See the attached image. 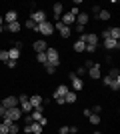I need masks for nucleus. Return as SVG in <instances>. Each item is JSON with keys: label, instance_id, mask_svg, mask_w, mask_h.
<instances>
[{"label": "nucleus", "instance_id": "58836bf2", "mask_svg": "<svg viewBox=\"0 0 120 134\" xmlns=\"http://www.w3.org/2000/svg\"><path fill=\"white\" fill-rule=\"evenodd\" d=\"M20 102H28V94H20V98H18V104Z\"/></svg>", "mask_w": 120, "mask_h": 134}, {"label": "nucleus", "instance_id": "f8f14e48", "mask_svg": "<svg viewBox=\"0 0 120 134\" xmlns=\"http://www.w3.org/2000/svg\"><path fill=\"white\" fill-rule=\"evenodd\" d=\"M68 86H66V84H58V88L54 90V96H52V98H64V94H66V92H68Z\"/></svg>", "mask_w": 120, "mask_h": 134}, {"label": "nucleus", "instance_id": "aec40b11", "mask_svg": "<svg viewBox=\"0 0 120 134\" xmlns=\"http://www.w3.org/2000/svg\"><path fill=\"white\" fill-rule=\"evenodd\" d=\"M8 58L18 62V58H20V48H14V46H12L10 50H8Z\"/></svg>", "mask_w": 120, "mask_h": 134}, {"label": "nucleus", "instance_id": "7ed1b4c3", "mask_svg": "<svg viewBox=\"0 0 120 134\" xmlns=\"http://www.w3.org/2000/svg\"><path fill=\"white\" fill-rule=\"evenodd\" d=\"M4 118H8L10 122H16V120H20V118H22V110H20V106H16V108H8V110H6V114H4Z\"/></svg>", "mask_w": 120, "mask_h": 134}, {"label": "nucleus", "instance_id": "c756f323", "mask_svg": "<svg viewBox=\"0 0 120 134\" xmlns=\"http://www.w3.org/2000/svg\"><path fill=\"white\" fill-rule=\"evenodd\" d=\"M8 60H10V58H8V50H0V62H4V64H6Z\"/></svg>", "mask_w": 120, "mask_h": 134}, {"label": "nucleus", "instance_id": "2eb2a0df", "mask_svg": "<svg viewBox=\"0 0 120 134\" xmlns=\"http://www.w3.org/2000/svg\"><path fill=\"white\" fill-rule=\"evenodd\" d=\"M52 12H54V18H56V22L60 20V16L64 14V6L60 4V2H56V4L52 6Z\"/></svg>", "mask_w": 120, "mask_h": 134}, {"label": "nucleus", "instance_id": "5701e85b", "mask_svg": "<svg viewBox=\"0 0 120 134\" xmlns=\"http://www.w3.org/2000/svg\"><path fill=\"white\" fill-rule=\"evenodd\" d=\"M108 34H110V38H112V40H118V38H120V28H118V26L108 28Z\"/></svg>", "mask_w": 120, "mask_h": 134}, {"label": "nucleus", "instance_id": "8fccbe9b", "mask_svg": "<svg viewBox=\"0 0 120 134\" xmlns=\"http://www.w3.org/2000/svg\"><path fill=\"white\" fill-rule=\"evenodd\" d=\"M8 134H10V132H8Z\"/></svg>", "mask_w": 120, "mask_h": 134}, {"label": "nucleus", "instance_id": "0eeeda50", "mask_svg": "<svg viewBox=\"0 0 120 134\" xmlns=\"http://www.w3.org/2000/svg\"><path fill=\"white\" fill-rule=\"evenodd\" d=\"M30 20L34 24H42V22H46L48 18H46V12L44 10H34L32 14H30Z\"/></svg>", "mask_w": 120, "mask_h": 134}, {"label": "nucleus", "instance_id": "f3484780", "mask_svg": "<svg viewBox=\"0 0 120 134\" xmlns=\"http://www.w3.org/2000/svg\"><path fill=\"white\" fill-rule=\"evenodd\" d=\"M88 20H90V16H88L86 12H80L78 16H76V24H78V26H86Z\"/></svg>", "mask_w": 120, "mask_h": 134}, {"label": "nucleus", "instance_id": "f704fd0d", "mask_svg": "<svg viewBox=\"0 0 120 134\" xmlns=\"http://www.w3.org/2000/svg\"><path fill=\"white\" fill-rule=\"evenodd\" d=\"M58 134H70V126H60Z\"/></svg>", "mask_w": 120, "mask_h": 134}, {"label": "nucleus", "instance_id": "bb28decb", "mask_svg": "<svg viewBox=\"0 0 120 134\" xmlns=\"http://www.w3.org/2000/svg\"><path fill=\"white\" fill-rule=\"evenodd\" d=\"M8 132H10V134H18V132H20V126H18L16 122H12L10 126H8Z\"/></svg>", "mask_w": 120, "mask_h": 134}, {"label": "nucleus", "instance_id": "c85d7f7f", "mask_svg": "<svg viewBox=\"0 0 120 134\" xmlns=\"http://www.w3.org/2000/svg\"><path fill=\"white\" fill-rule=\"evenodd\" d=\"M72 74H74L76 78H82V76H84V74H86V68H84V66H80L78 70H76V72H72Z\"/></svg>", "mask_w": 120, "mask_h": 134}, {"label": "nucleus", "instance_id": "49530a36", "mask_svg": "<svg viewBox=\"0 0 120 134\" xmlns=\"http://www.w3.org/2000/svg\"><path fill=\"white\" fill-rule=\"evenodd\" d=\"M4 114H6V108L2 106V104H0V116H4Z\"/></svg>", "mask_w": 120, "mask_h": 134}, {"label": "nucleus", "instance_id": "cd10ccee", "mask_svg": "<svg viewBox=\"0 0 120 134\" xmlns=\"http://www.w3.org/2000/svg\"><path fill=\"white\" fill-rule=\"evenodd\" d=\"M108 88H112V90H120V78H114L112 82H110Z\"/></svg>", "mask_w": 120, "mask_h": 134}, {"label": "nucleus", "instance_id": "423d86ee", "mask_svg": "<svg viewBox=\"0 0 120 134\" xmlns=\"http://www.w3.org/2000/svg\"><path fill=\"white\" fill-rule=\"evenodd\" d=\"M54 30H58L62 38H70V34H72V28H70V26H64V24L60 22V20H58V22L54 24Z\"/></svg>", "mask_w": 120, "mask_h": 134}, {"label": "nucleus", "instance_id": "c03bdc74", "mask_svg": "<svg viewBox=\"0 0 120 134\" xmlns=\"http://www.w3.org/2000/svg\"><path fill=\"white\" fill-rule=\"evenodd\" d=\"M98 10H100V6H92V14H94V16L98 14Z\"/></svg>", "mask_w": 120, "mask_h": 134}, {"label": "nucleus", "instance_id": "6ab92c4d", "mask_svg": "<svg viewBox=\"0 0 120 134\" xmlns=\"http://www.w3.org/2000/svg\"><path fill=\"white\" fill-rule=\"evenodd\" d=\"M28 128H30V134H42V132H44V126H40L38 122L28 124Z\"/></svg>", "mask_w": 120, "mask_h": 134}, {"label": "nucleus", "instance_id": "a19ab883", "mask_svg": "<svg viewBox=\"0 0 120 134\" xmlns=\"http://www.w3.org/2000/svg\"><path fill=\"white\" fill-rule=\"evenodd\" d=\"M74 30H76L78 34H84V26H78V24H76V26H74Z\"/></svg>", "mask_w": 120, "mask_h": 134}, {"label": "nucleus", "instance_id": "dca6fc26", "mask_svg": "<svg viewBox=\"0 0 120 134\" xmlns=\"http://www.w3.org/2000/svg\"><path fill=\"white\" fill-rule=\"evenodd\" d=\"M76 100H78V94L72 92V90H68V92L64 94V102H66V104H74Z\"/></svg>", "mask_w": 120, "mask_h": 134}, {"label": "nucleus", "instance_id": "1a4fd4ad", "mask_svg": "<svg viewBox=\"0 0 120 134\" xmlns=\"http://www.w3.org/2000/svg\"><path fill=\"white\" fill-rule=\"evenodd\" d=\"M2 106L8 110V108H16L18 106V98L16 96H6L4 100H2Z\"/></svg>", "mask_w": 120, "mask_h": 134}, {"label": "nucleus", "instance_id": "6e6552de", "mask_svg": "<svg viewBox=\"0 0 120 134\" xmlns=\"http://www.w3.org/2000/svg\"><path fill=\"white\" fill-rule=\"evenodd\" d=\"M102 46L106 48V50H118L120 42L118 40H112V38H106V40H102Z\"/></svg>", "mask_w": 120, "mask_h": 134}, {"label": "nucleus", "instance_id": "de8ad7c7", "mask_svg": "<svg viewBox=\"0 0 120 134\" xmlns=\"http://www.w3.org/2000/svg\"><path fill=\"white\" fill-rule=\"evenodd\" d=\"M2 26H4V18L0 16V28H2Z\"/></svg>", "mask_w": 120, "mask_h": 134}, {"label": "nucleus", "instance_id": "f257e3e1", "mask_svg": "<svg viewBox=\"0 0 120 134\" xmlns=\"http://www.w3.org/2000/svg\"><path fill=\"white\" fill-rule=\"evenodd\" d=\"M44 54H46V62H48V64H52L54 68H58V66H60V54H58V50H56V48L48 46Z\"/></svg>", "mask_w": 120, "mask_h": 134}, {"label": "nucleus", "instance_id": "a878e982", "mask_svg": "<svg viewBox=\"0 0 120 134\" xmlns=\"http://www.w3.org/2000/svg\"><path fill=\"white\" fill-rule=\"evenodd\" d=\"M106 76H110L112 80H114V78H120V70H118V68H110V72L106 74Z\"/></svg>", "mask_w": 120, "mask_h": 134}, {"label": "nucleus", "instance_id": "393cba45", "mask_svg": "<svg viewBox=\"0 0 120 134\" xmlns=\"http://www.w3.org/2000/svg\"><path fill=\"white\" fill-rule=\"evenodd\" d=\"M88 120H90V124L98 126V124H100V114H90V116H88Z\"/></svg>", "mask_w": 120, "mask_h": 134}, {"label": "nucleus", "instance_id": "7c9ffc66", "mask_svg": "<svg viewBox=\"0 0 120 134\" xmlns=\"http://www.w3.org/2000/svg\"><path fill=\"white\" fill-rule=\"evenodd\" d=\"M96 50H98V46H92V44H86V48H84V52H88V54H94Z\"/></svg>", "mask_w": 120, "mask_h": 134}, {"label": "nucleus", "instance_id": "37998d69", "mask_svg": "<svg viewBox=\"0 0 120 134\" xmlns=\"http://www.w3.org/2000/svg\"><path fill=\"white\" fill-rule=\"evenodd\" d=\"M82 114H84V116L88 118V116H90V114H92V110H90V108H84V112H82Z\"/></svg>", "mask_w": 120, "mask_h": 134}, {"label": "nucleus", "instance_id": "9b49d317", "mask_svg": "<svg viewBox=\"0 0 120 134\" xmlns=\"http://www.w3.org/2000/svg\"><path fill=\"white\" fill-rule=\"evenodd\" d=\"M2 18H4V22H6V24L18 22V12H16V10H8V12H6V14H4Z\"/></svg>", "mask_w": 120, "mask_h": 134}, {"label": "nucleus", "instance_id": "2f4dec72", "mask_svg": "<svg viewBox=\"0 0 120 134\" xmlns=\"http://www.w3.org/2000/svg\"><path fill=\"white\" fill-rule=\"evenodd\" d=\"M44 70H46V72H48V74H54V72H56V68L52 66V64H48V62H46V64H44Z\"/></svg>", "mask_w": 120, "mask_h": 134}, {"label": "nucleus", "instance_id": "ea45409f", "mask_svg": "<svg viewBox=\"0 0 120 134\" xmlns=\"http://www.w3.org/2000/svg\"><path fill=\"white\" fill-rule=\"evenodd\" d=\"M0 134H8V126L6 124H0Z\"/></svg>", "mask_w": 120, "mask_h": 134}, {"label": "nucleus", "instance_id": "b1692460", "mask_svg": "<svg viewBox=\"0 0 120 134\" xmlns=\"http://www.w3.org/2000/svg\"><path fill=\"white\" fill-rule=\"evenodd\" d=\"M96 18L98 20H110V10H98Z\"/></svg>", "mask_w": 120, "mask_h": 134}, {"label": "nucleus", "instance_id": "79ce46f5", "mask_svg": "<svg viewBox=\"0 0 120 134\" xmlns=\"http://www.w3.org/2000/svg\"><path fill=\"white\" fill-rule=\"evenodd\" d=\"M106 38H110V34H108V28H106V30L102 32V40H106Z\"/></svg>", "mask_w": 120, "mask_h": 134}, {"label": "nucleus", "instance_id": "4c0bfd02", "mask_svg": "<svg viewBox=\"0 0 120 134\" xmlns=\"http://www.w3.org/2000/svg\"><path fill=\"white\" fill-rule=\"evenodd\" d=\"M16 64H18L16 60H8V62H6V66H8V68H16Z\"/></svg>", "mask_w": 120, "mask_h": 134}, {"label": "nucleus", "instance_id": "412c9836", "mask_svg": "<svg viewBox=\"0 0 120 134\" xmlns=\"http://www.w3.org/2000/svg\"><path fill=\"white\" fill-rule=\"evenodd\" d=\"M72 48H74V52H78V54H80V52H84V48H86V44H84V40H76V42H74V46H72Z\"/></svg>", "mask_w": 120, "mask_h": 134}, {"label": "nucleus", "instance_id": "4be33fe9", "mask_svg": "<svg viewBox=\"0 0 120 134\" xmlns=\"http://www.w3.org/2000/svg\"><path fill=\"white\" fill-rule=\"evenodd\" d=\"M20 110H22V114H30L34 108H32V104H30V102H20Z\"/></svg>", "mask_w": 120, "mask_h": 134}, {"label": "nucleus", "instance_id": "4468645a", "mask_svg": "<svg viewBox=\"0 0 120 134\" xmlns=\"http://www.w3.org/2000/svg\"><path fill=\"white\" fill-rule=\"evenodd\" d=\"M60 22H62L64 26H70L72 22H76V16H72L70 12H64L62 16H60Z\"/></svg>", "mask_w": 120, "mask_h": 134}, {"label": "nucleus", "instance_id": "39448f33", "mask_svg": "<svg viewBox=\"0 0 120 134\" xmlns=\"http://www.w3.org/2000/svg\"><path fill=\"white\" fill-rule=\"evenodd\" d=\"M98 34L94 32H88V34H80V40H84V44H92V46H98Z\"/></svg>", "mask_w": 120, "mask_h": 134}, {"label": "nucleus", "instance_id": "9d476101", "mask_svg": "<svg viewBox=\"0 0 120 134\" xmlns=\"http://www.w3.org/2000/svg\"><path fill=\"white\" fill-rule=\"evenodd\" d=\"M32 48H34V52L36 54H42V52H46V48H48V44H46V40H36L34 44H32Z\"/></svg>", "mask_w": 120, "mask_h": 134}, {"label": "nucleus", "instance_id": "a211bd4d", "mask_svg": "<svg viewBox=\"0 0 120 134\" xmlns=\"http://www.w3.org/2000/svg\"><path fill=\"white\" fill-rule=\"evenodd\" d=\"M4 30H8L10 34L20 32V20H18V22H12V24H6V26H4Z\"/></svg>", "mask_w": 120, "mask_h": 134}, {"label": "nucleus", "instance_id": "20e7f679", "mask_svg": "<svg viewBox=\"0 0 120 134\" xmlns=\"http://www.w3.org/2000/svg\"><path fill=\"white\" fill-rule=\"evenodd\" d=\"M68 78H70V82H72V92H80V90H84V80H82V78H76L72 72L68 74Z\"/></svg>", "mask_w": 120, "mask_h": 134}, {"label": "nucleus", "instance_id": "f03ea898", "mask_svg": "<svg viewBox=\"0 0 120 134\" xmlns=\"http://www.w3.org/2000/svg\"><path fill=\"white\" fill-rule=\"evenodd\" d=\"M36 32H40L42 36H52V32H54V24L52 22H42V24H36Z\"/></svg>", "mask_w": 120, "mask_h": 134}, {"label": "nucleus", "instance_id": "09e8293b", "mask_svg": "<svg viewBox=\"0 0 120 134\" xmlns=\"http://www.w3.org/2000/svg\"><path fill=\"white\" fill-rule=\"evenodd\" d=\"M94 134H100V132H94Z\"/></svg>", "mask_w": 120, "mask_h": 134}, {"label": "nucleus", "instance_id": "a18cd8bd", "mask_svg": "<svg viewBox=\"0 0 120 134\" xmlns=\"http://www.w3.org/2000/svg\"><path fill=\"white\" fill-rule=\"evenodd\" d=\"M78 132V126H70V134H76Z\"/></svg>", "mask_w": 120, "mask_h": 134}, {"label": "nucleus", "instance_id": "72a5a7b5", "mask_svg": "<svg viewBox=\"0 0 120 134\" xmlns=\"http://www.w3.org/2000/svg\"><path fill=\"white\" fill-rule=\"evenodd\" d=\"M24 26H26V28H30V30H36V24L32 22L30 18H28V20H26V22H24Z\"/></svg>", "mask_w": 120, "mask_h": 134}, {"label": "nucleus", "instance_id": "e433bc0d", "mask_svg": "<svg viewBox=\"0 0 120 134\" xmlns=\"http://www.w3.org/2000/svg\"><path fill=\"white\" fill-rule=\"evenodd\" d=\"M94 64H96L94 60H86V62H84V68H88V70H90V68L94 66Z\"/></svg>", "mask_w": 120, "mask_h": 134}, {"label": "nucleus", "instance_id": "c9c22d12", "mask_svg": "<svg viewBox=\"0 0 120 134\" xmlns=\"http://www.w3.org/2000/svg\"><path fill=\"white\" fill-rule=\"evenodd\" d=\"M110 82H112L110 76H102V84H104V86H110Z\"/></svg>", "mask_w": 120, "mask_h": 134}, {"label": "nucleus", "instance_id": "473e14b6", "mask_svg": "<svg viewBox=\"0 0 120 134\" xmlns=\"http://www.w3.org/2000/svg\"><path fill=\"white\" fill-rule=\"evenodd\" d=\"M36 60L40 62V64H46V54L42 52V54H36Z\"/></svg>", "mask_w": 120, "mask_h": 134}, {"label": "nucleus", "instance_id": "ddd939ff", "mask_svg": "<svg viewBox=\"0 0 120 134\" xmlns=\"http://www.w3.org/2000/svg\"><path fill=\"white\" fill-rule=\"evenodd\" d=\"M88 72V76H90L92 80H100V64H94V66L90 68V70H86Z\"/></svg>", "mask_w": 120, "mask_h": 134}]
</instances>
